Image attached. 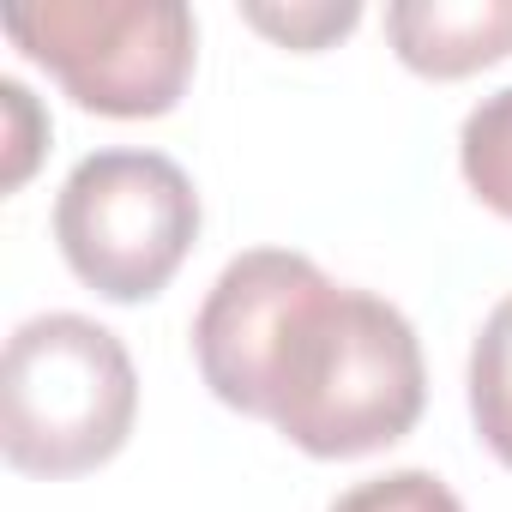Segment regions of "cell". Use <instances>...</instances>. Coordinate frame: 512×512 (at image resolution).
I'll list each match as a JSON object with an SVG mask.
<instances>
[{
    "mask_svg": "<svg viewBox=\"0 0 512 512\" xmlns=\"http://www.w3.org/2000/svg\"><path fill=\"white\" fill-rule=\"evenodd\" d=\"M7 31L61 79L79 109L115 121L169 115L193 79V13L181 0H37L7 7Z\"/></svg>",
    "mask_w": 512,
    "mask_h": 512,
    "instance_id": "cell-3",
    "label": "cell"
},
{
    "mask_svg": "<svg viewBox=\"0 0 512 512\" xmlns=\"http://www.w3.org/2000/svg\"><path fill=\"white\" fill-rule=\"evenodd\" d=\"M0 121H7V163H0V187H19L37 163V151L49 145V127L31 103V91L19 79H0Z\"/></svg>",
    "mask_w": 512,
    "mask_h": 512,
    "instance_id": "cell-10",
    "label": "cell"
},
{
    "mask_svg": "<svg viewBox=\"0 0 512 512\" xmlns=\"http://www.w3.org/2000/svg\"><path fill=\"white\" fill-rule=\"evenodd\" d=\"M193 356L217 404L272 422L308 458H368L404 440L428 398L416 326L290 247H253L217 272Z\"/></svg>",
    "mask_w": 512,
    "mask_h": 512,
    "instance_id": "cell-1",
    "label": "cell"
},
{
    "mask_svg": "<svg viewBox=\"0 0 512 512\" xmlns=\"http://www.w3.org/2000/svg\"><path fill=\"white\" fill-rule=\"evenodd\" d=\"M470 416L488 452L512 470V296L482 320L470 350Z\"/></svg>",
    "mask_w": 512,
    "mask_h": 512,
    "instance_id": "cell-6",
    "label": "cell"
},
{
    "mask_svg": "<svg viewBox=\"0 0 512 512\" xmlns=\"http://www.w3.org/2000/svg\"><path fill=\"white\" fill-rule=\"evenodd\" d=\"M386 37L410 73L464 79L512 55V0H398Z\"/></svg>",
    "mask_w": 512,
    "mask_h": 512,
    "instance_id": "cell-5",
    "label": "cell"
},
{
    "mask_svg": "<svg viewBox=\"0 0 512 512\" xmlns=\"http://www.w3.org/2000/svg\"><path fill=\"white\" fill-rule=\"evenodd\" d=\"M139 416L127 344L85 314H37L0 362V446L25 476H85L109 464Z\"/></svg>",
    "mask_w": 512,
    "mask_h": 512,
    "instance_id": "cell-2",
    "label": "cell"
},
{
    "mask_svg": "<svg viewBox=\"0 0 512 512\" xmlns=\"http://www.w3.org/2000/svg\"><path fill=\"white\" fill-rule=\"evenodd\" d=\"M332 512H464V500L434 470H386L338 494Z\"/></svg>",
    "mask_w": 512,
    "mask_h": 512,
    "instance_id": "cell-8",
    "label": "cell"
},
{
    "mask_svg": "<svg viewBox=\"0 0 512 512\" xmlns=\"http://www.w3.org/2000/svg\"><path fill=\"white\" fill-rule=\"evenodd\" d=\"M199 235V193L163 151H91L55 199V241L79 284L109 302H151Z\"/></svg>",
    "mask_w": 512,
    "mask_h": 512,
    "instance_id": "cell-4",
    "label": "cell"
},
{
    "mask_svg": "<svg viewBox=\"0 0 512 512\" xmlns=\"http://www.w3.org/2000/svg\"><path fill=\"white\" fill-rule=\"evenodd\" d=\"M356 19H362V7L356 0H344V7H332V0H320V7H247V25L253 31H266V37H278V43H290V49H326L332 37H344V31H356Z\"/></svg>",
    "mask_w": 512,
    "mask_h": 512,
    "instance_id": "cell-9",
    "label": "cell"
},
{
    "mask_svg": "<svg viewBox=\"0 0 512 512\" xmlns=\"http://www.w3.org/2000/svg\"><path fill=\"white\" fill-rule=\"evenodd\" d=\"M458 163H464V181L470 193L512 217V85L482 97L470 115H464V133H458Z\"/></svg>",
    "mask_w": 512,
    "mask_h": 512,
    "instance_id": "cell-7",
    "label": "cell"
}]
</instances>
